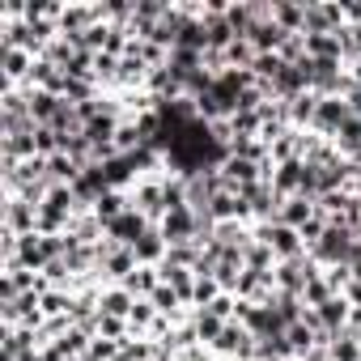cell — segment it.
Segmentation results:
<instances>
[{
	"label": "cell",
	"instance_id": "obj_1",
	"mask_svg": "<svg viewBox=\"0 0 361 361\" xmlns=\"http://www.w3.org/2000/svg\"><path fill=\"white\" fill-rule=\"evenodd\" d=\"M357 238H361V234H353L348 226H336V221H331V226H327V234H323L306 255H310L323 272H327V268H340V264L348 268V251H353V243H357Z\"/></svg>",
	"mask_w": 361,
	"mask_h": 361
},
{
	"label": "cell",
	"instance_id": "obj_2",
	"mask_svg": "<svg viewBox=\"0 0 361 361\" xmlns=\"http://www.w3.org/2000/svg\"><path fill=\"white\" fill-rule=\"evenodd\" d=\"M255 238L272 247L276 264L306 255V243H302V234H298V230H289V226H281V221H264V226H255Z\"/></svg>",
	"mask_w": 361,
	"mask_h": 361
},
{
	"label": "cell",
	"instance_id": "obj_3",
	"mask_svg": "<svg viewBox=\"0 0 361 361\" xmlns=\"http://www.w3.org/2000/svg\"><path fill=\"white\" fill-rule=\"evenodd\" d=\"M319 272H323V268H319L310 255H298V259H285V264H276V272H272V276H276V289H281V293H289V298H302V293H306V285H310Z\"/></svg>",
	"mask_w": 361,
	"mask_h": 361
},
{
	"label": "cell",
	"instance_id": "obj_4",
	"mask_svg": "<svg viewBox=\"0 0 361 361\" xmlns=\"http://www.w3.org/2000/svg\"><path fill=\"white\" fill-rule=\"evenodd\" d=\"M157 230H161V238L170 243V247H183V243H196L200 238V217H196V209H170L161 221H157Z\"/></svg>",
	"mask_w": 361,
	"mask_h": 361
},
{
	"label": "cell",
	"instance_id": "obj_5",
	"mask_svg": "<svg viewBox=\"0 0 361 361\" xmlns=\"http://www.w3.org/2000/svg\"><path fill=\"white\" fill-rule=\"evenodd\" d=\"M128 196H132V209H136V213H145L153 226H157V221L170 213V209H166V188H161V174H153V178H140V183H136Z\"/></svg>",
	"mask_w": 361,
	"mask_h": 361
},
{
	"label": "cell",
	"instance_id": "obj_6",
	"mask_svg": "<svg viewBox=\"0 0 361 361\" xmlns=\"http://www.w3.org/2000/svg\"><path fill=\"white\" fill-rule=\"evenodd\" d=\"M255 336L234 319V323H226L221 327V336H217V344H213V353L217 357H226V361H247V357H255Z\"/></svg>",
	"mask_w": 361,
	"mask_h": 361
},
{
	"label": "cell",
	"instance_id": "obj_7",
	"mask_svg": "<svg viewBox=\"0 0 361 361\" xmlns=\"http://www.w3.org/2000/svg\"><path fill=\"white\" fill-rule=\"evenodd\" d=\"M348 119H353V111H348V102H344V98H319L310 132H314V136H323V140H331Z\"/></svg>",
	"mask_w": 361,
	"mask_h": 361
},
{
	"label": "cell",
	"instance_id": "obj_8",
	"mask_svg": "<svg viewBox=\"0 0 361 361\" xmlns=\"http://www.w3.org/2000/svg\"><path fill=\"white\" fill-rule=\"evenodd\" d=\"M149 226H153V221H149L145 213H136V209H128L123 217H115V221L106 226V238H111L115 247H136V243H140V238L149 234Z\"/></svg>",
	"mask_w": 361,
	"mask_h": 361
},
{
	"label": "cell",
	"instance_id": "obj_9",
	"mask_svg": "<svg viewBox=\"0 0 361 361\" xmlns=\"http://www.w3.org/2000/svg\"><path fill=\"white\" fill-rule=\"evenodd\" d=\"M132 251H136V259H140L145 268H161V264H166V255H170V243L161 238V230H157V226H149V234H145Z\"/></svg>",
	"mask_w": 361,
	"mask_h": 361
},
{
	"label": "cell",
	"instance_id": "obj_10",
	"mask_svg": "<svg viewBox=\"0 0 361 361\" xmlns=\"http://www.w3.org/2000/svg\"><path fill=\"white\" fill-rule=\"evenodd\" d=\"M314 213H319V209H314V200H310V196H289V200H281L276 221H281V226H289V230H302Z\"/></svg>",
	"mask_w": 361,
	"mask_h": 361
},
{
	"label": "cell",
	"instance_id": "obj_11",
	"mask_svg": "<svg viewBox=\"0 0 361 361\" xmlns=\"http://www.w3.org/2000/svg\"><path fill=\"white\" fill-rule=\"evenodd\" d=\"M136 302H140V298H132L123 285H102V306H98V310H102V314H115V319H128Z\"/></svg>",
	"mask_w": 361,
	"mask_h": 361
},
{
	"label": "cell",
	"instance_id": "obj_12",
	"mask_svg": "<svg viewBox=\"0 0 361 361\" xmlns=\"http://www.w3.org/2000/svg\"><path fill=\"white\" fill-rule=\"evenodd\" d=\"M157 272H161V281H166L178 298L192 306V293H196V272H192V268H170V264H161Z\"/></svg>",
	"mask_w": 361,
	"mask_h": 361
},
{
	"label": "cell",
	"instance_id": "obj_13",
	"mask_svg": "<svg viewBox=\"0 0 361 361\" xmlns=\"http://www.w3.org/2000/svg\"><path fill=\"white\" fill-rule=\"evenodd\" d=\"M243 268H247V272H276V255H272V247L255 238V243L243 251Z\"/></svg>",
	"mask_w": 361,
	"mask_h": 361
},
{
	"label": "cell",
	"instance_id": "obj_14",
	"mask_svg": "<svg viewBox=\"0 0 361 361\" xmlns=\"http://www.w3.org/2000/svg\"><path fill=\"white\" fill-rule=\"evenodd\" d=\"M157 285H161V272H157V268H145V264H140V268L123 281V289H128L132 298H149Z\"/></svg>",
	"mask_w": 361,
	"mask_h": 361
},
{
	"label": "cell",
	"instance_id": "obj_15",
	"mask_svg": "<svg viewBox=\"0 0 361 361\" xmlns=\"http://www.w3.org/2000/svg\"><path fill=\"white\" fill-rule=\"evenodd\" d=\"M226 289H221V281L217 276H196V293H192V306L196 310H209L217 298H221Z\"/></svg>",
	"mask_w": 361,
	"mask_h": 361
},
{
	"label": "cell",
	"instance_id": "obj_16",
	"mask_svg": "<svg viewBox=\"0 0 361 361\" xmlns=\"http://www.w3.org/2000/svg\"><path fill=\"white\" fill-rule=\"evenodd\" d=\"M331 361H361V340L357 336H348V331H340V336H331Z\"/></svg>",
	"mask_w": 361,
	"mask_h": 361
},
{
	"label": "cell",
	"instance_id": "obj_17",
	"mask_svg": "<svg viewBox=\"0 0 361 361\" xmlns=\"http://www.w3.org/2000/svg\"><path fill=\"white\" fill-rule=\"evenodd\" d=\"M327 298H336V289H331V281H327V276L319 272V276H314V281L306 285V293H302V302H306L310 310H319V306H323Z\"/></svg>",
	"mask_w": 361,
	"mask_h": 361
},
{
	"label": "cell",
	"instance_id": "obj_18",
	"mask_svg": "<svg viewBox=\"0 0 361 361\" xmlns=\"http://www.w3.org/2000/svg\"><path fill=\"white\" fill-rule=\"evenodd\" d=\"M221 327H226V323H221L217 314L196 310V336H200V344H209V348H213V344H217V336H221Z\"/></svg>",
	"mask_w": 361,
	"mask_h": 361
},
{
	"label": "cell",
	"instance_id": "obj_19",
	"mask_svg": "<svg viewBox=\"0 0 361 361\" xmlns=\"http://www.w3.org/2000/svg\"><path fill=\"white\" fill-rule=\"evenodd\" d=\"M340 298H344V302H348V306H353V310H361V281H357V276H353V281H348V285H344V293H340Z\"/></svg>",
	"mask_w": 361,
	"mask_h": 361
},
{
	"label": "cell",
	"instance_id": "obj_20",
	"mask_svg": "<svg viewBox=\"0 0 361 361\" xmlns=\"http://www.w3.org/2000/svg\"><path fill=\"white\" fill-rule=\"evenodd\" d=\"M285 361H302V357H285Z\"/></svg>",
	"mask_w": 361,
	"mask_h": 361
},
{
	"label": "cell",
	"instance_id": "obj_21",
	"mask_svg": "<svg viewBox=\"0 0 361 361\" xmlns=\"http://www.w3.org/2000/svg\"><path fill=\"white\" fill-rule=\"evenodd\" d=\"M353 276H357V281H361V268H357V272H353Z\"/></svg>",
	"mask_w": 361,
	"mask_h": 361
},
{
	"label": "cell",
	"instance_id": "obj_22",
	"mask_svg": "<svg viewBox=\"0 0 361 361\" xmlns=\"http://www.w3.org/2000/svg\"><path fill=\"white\" fill-rule=\"evenodd\" d=\"M178 361H183V357H178Z\"/></svg>",
	"mask_w": 361,
	"mask_h": 361
}]
</instances>
